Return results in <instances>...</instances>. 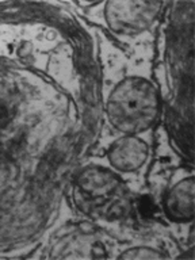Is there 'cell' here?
<instances>
[{
  "label": "cell",
  "mask_w": 195,
  "mask_h": 260,
  "mask_svg": "<svg viewBox=\"0 0 195 260\" xmlns=\"http://www.w3.org/2000/svg\"><path fill=\"white\" fill-rule=\"evenodd\" d=\"M80 184L85 191H88L89 194L101 195L110 191L115 186V179L110 175V172L107 174L103 171L89 170L81 176Z\"/></svg>",
  "instance_id": "6da1fadb"
},
{
  "label": "cell",
  "mask_w": 195,
  "mask_h": 260,
  "mask_svg": "<svg viewBox=\"0 0 195 260\" xmlns=\"http://www.w3.org/2000/svg\"><path fill=\"white\" fill-rule=\"evenodd\" d=\"M24 146H26V136L18 134L12 140H10V153H18L20 150H23Z\"/></svg>",
  "instance_id": "7a4b0ae2"
},
{
  "label": "cell",
  "mask_w": 195,
  "mask_h": 260,
  "mask_svg": "<svg viewBox=\"0 0 195 260\" xmlns=\"http://www.w3.org/2000/svg\"><path fill=\"white\" fill-rule=\"evenodd\" d=\"M11 119V113L8 106L3 102H0V127H4Z\"/></svg>",
  "instance_id": "3957f363"
},
{
  "label": "cell",
  "mask_w": 195,
  "mask_h": 260,
  "mask_svg": "<svg viewBox=\"0 0 195 260\" xmlns=\"http://www.w3.org/2000/svg\"><path fill=\"white\" fill-rule=\"evenodd\" d=\"M92 256L93 257H106L107 252L102 243H95L92 245Z\"/></svg>",
  "instance_id": "277c9868"
},
{
  "label": "cell",
  "mask_w": 195,
  "mask_h": 260,
  "mask_svg": "<svg viewBox=\"0 0 195 260\" xmlns=\"http://www.w3.org/2000/svg\"><path fill=\"white\" fill-rule=\"evenodd\" d=\"M80 229L83 232H85V233H93V232H95V228H93V225H91V223H87V222L80 223Z\"/></svg>",
  "instance_id": "5b68a950"
}]
</instances>
